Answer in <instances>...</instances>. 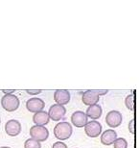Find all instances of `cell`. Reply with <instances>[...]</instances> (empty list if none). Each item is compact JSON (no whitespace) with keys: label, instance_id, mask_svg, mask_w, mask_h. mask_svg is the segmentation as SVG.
<instances>
[{"label":"cell","instance_id":"cell-1","mask_svg":"<svg viewBox=\"0 0 140 148\" xmlns=\"http://www.w3.org/2000/svg\"><path fill=\"white\" fill-rule=\"evenodd\" d=\"M73 129L72 125L68 122H59L57 123L54 127V135L59 140H66L72 136Z\"/></svg>","mask_w":140,"mask_h":148},{"label":"cell","instance_id":"cell-2","mask_svg":"<svg viewBox=\"0 0 140 148\" xmlns=\"http://www.w3.org/2000/svg\"><path fill=\"white\" fill-rule=\"evenodd\" d=\"M19 99L14 94H5L1 98V105L7 112H14L19 107Z\"/></svg>","mask_w":140,"mask_h":148},{"label":"cell","instance_id":"cell-3","mask_svg":"<svg viewBox=\"0 0 140 148\" xmlns=\"http://www.w3.org/2000/svg\"><path fill=\"white\" fill-rule=\"evenodd\" d=\"M30 136H31V138H33V140L42 143L49 138V131L45 126L34 125L30 129Z\"/></svg>","mask_w":140,"mask_h":148},{"label":"cell","instance_id":"cell-4","mask_svg":"<svg viewBox=\"0 0 140 148\" xmlns=\"http://www.w3.org/2000/svg\"><path fill=\"white\" fill-rule=\"evenodd\" d=\"M85 132L89 138H97L102 133V125L96 120L88 121L87 124L85 126Z\"/></svg>","mask_w":140,"mask_h":148},{"label":"cell","instance_id":"cell-5","mask_svg":"<svg viewBox=\"0 0 140 148\" xmlns=\"http://www.w3.org/2000/svg\"><path fill=\"white\" fill-rule=\"evenodd\" d=\"M122 121H123V116H122L121 112L116 110L109 112L106 116V122L111 128H116V127L120 126Z\"/></svg>","mask_w":140,"mask_h":148},{"label":"cell","instance_id":"cell-6","mask_svg":"<svg viewBox=\"0 0 140 148\" xmlns=\"http://www.w3.org/2000/svg\"><path fill=\"white\" fill-rule=\"evenodd\" d=\"M5 132L10 137H16L21 132V124L16 119L8 120L5 124Z\"/></svg>","mask_w":140,"mask_h":148},{"label":"cell","instance_id":"cell-7","mask_svg":"<svg viewBox=\"0 0 140 148\" xmlns=\"http://www.w3.org/2000/svg\"><path fill=\"white\" fill-rule=\"evenodd\" d=\"M65 114H66V109L64 108V106L54 104L49 108L48 114L50 119L54 121H59L62 119L64 117Z\"/></svg>","mask_w":140,"mask_h":148},{"label":"cell","instance_id":"cell-8","mask_svg":"<svg viewBox=\"0 0 140 148\" xmlns=\"http://www.w3.org/2000/svg\"><path fill=\"white\" fill-rule=\"evenodd\" d=\"M87 122V115L85 114V112L82 111L74 112L71 115V123L75 127L82 128V127H85Z\"/></svg>","mask_w":140,"mask_h":148},{"label":"cell","instance_id":"cell-9","mask_svg":"<svg viewBox=\"0 0 140 148\" xmlns=\"http://www.w3.org/2000/svg\"><path fill=\"white\" fill-rule=\"evenodd\" d=\"M44 107H45V103L40 98H31L26 102L27 110L31 112H35V114L43 111Z\"/></svg>","mask_w":140,"mask_h":148},{"label":"cell","instance_id":"cell-10","mask_svg":"<svg viewBox=\"0 0 140 148\" xmlns=\"http://www.w3.org/2000/svg\"><path fill=\"white\" fill-rule=\"evenodd\" d=\"M82 100L85 105L89 107V106L97 104L98 101H99V94L97 93V90H86L83 93Z\"/></svg>","mask_w":140,"mask_h":148},{"label":"cell","instance_id":"cell-11","mask_svg":"<svg viewBox=\"0 0 140 148\" xmlns=\"http://www.w3.org/2000/svg\"><path fill=\"white\" fill-rule=\"evenodd\" d=\"M70 92L68 90H58L54 92V100L56 104L58 105H66L70 101Z\"/></svg>","mask_w":140,"mask_h":148},{"label":"cell","instance_id":"cell-12","mask_svg":"<svg viewBox=\"0 0 140 148\" xmlns=\"http://www.w3.org/2000/svg\"><path fill=\"white\" fill-rule=\"evenodd\" d=\"M117 140V134L114 130L109 129L106 130L105 132H103V134L101 135V143L104 145L109 146L114 143V141Z\"/></svg>","mask_w":140,"mask_h":148},{"label":"cell","instance_id":"cell-13","mask_svg":"<svg viewBox=\"0 0 140 148\" xmlns=\"http://www.w3.org/2000/svg\"><path fill=\"white\" fill-rule=\"evenodd\" d=\"M50 117L48 112L45 111L38 112L33 115V121L38 126H45L49 123Z\"/></svg>","mask_w":140,"mask_h":148},{"label":"cell","instance_id":"cell-14","mask_svg":"<svg viewBox=\"0 0 140 148\" xmlns=\"http://www.w3.org/2000/svg\"><path fill=\"white\" fill-rule=\"evenodd\" d=\"M102 112H103L102 107L98 104H95V105L89 106V107L86 109L85 114L87 115V117H90L93 120H95V119H98V118L101 117Z\"/></svg>","mask_w":140,"mask_h":148},{"label":"cell","instance_id":"cell-15","mask_svg":"<svg viewBox=\"0 0 140 148\" xmlns=\"http://www.w3.org/2000/svg\"><path fill=\"white\" fill-rule=\"evenodd\" d=\"M24 148H41V144L40 141L33 138H28L24 143Z\"/></svg>","mask_w":140,"mask_h":148},{"label":"cell","instance_id":"cell-16","mask_svg":"<svg viewBox=\"0 0 140 148\" xmlns=\"http://www.w3.org/2000/svg\"><path fill=\"white\" fill-rule=\"evenodd\" d=\"M125 105L129 109L130 111H133L135 109V95L133 94H130L125 99Z\"/></svg>","mask_w":140,"mask_h":148},{"label":"cell","instance_id":"cell-17","mask_svg":"<svg viewBox=\"0 0 140 148\" xmlns=\"http://www.w3.org/2000/svg\"><path fill=\"white\" fill-rule=\"evenodd\" d=\"M113 144H114V148H128V143L124 138H118Z\"/></svg>","mask_w":140,"mask_h":148},{"label":"cell","instance_id":"cell-18","mask_svg":"<svg viewBox=\"0 0 140 148\" xmlns=\"http://www.w3.org/2000/svg\"><path fill=\"white\" fill-rule=\"evenodd\" d=\"M52 148H68L67 145L62 141H57L54 144H53Z\"/></svg>","mask_w":140,"mask_h":148},{"label":"cell","instance_id":"cell-19","mask_svg":"<svg viewBox=\"0 0 140 148\" xmlns=\"http://www.w3.org/2000/svg\"><path fill=\"white\" fill-rule=\"evenodd\" d=\"M129 130L132 134H135V119H132L129 123Z\"/></svg>","mask_w":140,"mask_h":148},{"label":"cell","instance_id":"cell-20","mask_svg":"<svg viewBox=\"0 0 140 148\" xmlns=\"http://www.w3.org/2000/svg\"><path fill=\"white\" fill-rule=\"evenodd\" d=\"M26 92H27L28 94H31V95H36V94H40L41 92L40 90H26Z\"/></svg>","mask_w":140,"mask_h":148},{"label":"cell","instance_id":"cell-21","mask_svg":"<svg viewBox=\"0 0 140 148\" xmlns=\"http://www.w3.org/2000/svg\"><path fill=\"white\" fill-rule=\"evenodd\" d=\"M2 92H4L5 94H13V92H14V90H2Z\"/></svg>","mask_w":140,"mask_h":148},{"label":"cell","instance_id":"cell-22","mask_svg":"<svg viewBox=\"0 0 140 148\" xmlns=\"http://www.w3.org/2000/svg\"><path fill=\"white\" fill-rule=\"evenodd\" d=\"M0 148H11V147H9V146H1Z\"/></svg>","mask_w":140,"mask_h":148},{"label":"cell","instance_id":"cell-23","mask_svg":"<svg viewBox=\"0 0 140 148\" xmlns=\"http://www.w3.org/2000/svg\"><path fill=\"white\" fill-rule=\"evenodd\" d=\"M0 123H1V119H0Z\"/></svg>","mask_w":140,"mask_h":148}]
</instances>
